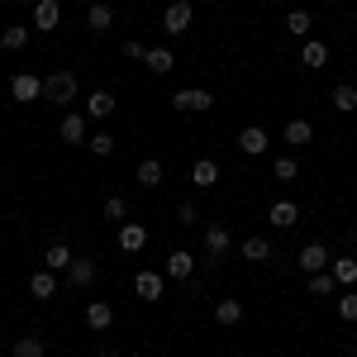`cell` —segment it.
Masks as SVG:
<instances>
[{
  "mask_svg": "<svg viewBox=\"0 0 357 357\" xmlns=\"http://www.w3.org/2000/svg\"><path fill=\"white\" fill-rule=\"evenodd\" d=\"M329 105L338 114H353L357 110V86L353 82H338V86H333V96H329Z\"/></svg>",
  "mask_w": 357,
  "mask_h": 357,
  "instance_id": "cell-26",
  "label": "cell"
},
{
  "mask_svg": "<svg viewBox=\"0 0 357 357\" xmlns=\"http://www.w3.org/2000/svg\"><path fill=\"white\" fill-rule=\"evenodd\" d=\"M96 281V257H72V267H67V286L72 291H86Z\"/></svg>",
  "mask_w": 357,
  "mask_h": 357,
  "instance_id": "cell-15",
  "label": "cell"
},
{
  "mask_svg": "<svg viewBox=\"0 0 357 357\" xmlns=\"http://www.w3.org/2000/svg\"><path fill=\"white\" fill-rule=\"evenodd\" d=\"M191 276H195V252H186V248L167 252V281H191Z\"/></svg>",
  "mask_w": 357,
  "mask_h": 357,
  "instance_id": "cell-8",
  "label": "cell"
},
{
  "mask_svg": "<svg viewBox=\"0 0 357 357\" xmlns=\"http://www.w3.org/2000/svg\"><path fill=\"white\" fill-rule=\"evenodd\" d=\"M162 5H172V0H162Z\"/></svg>",
  "mask_w": 357,
  "mask_h": 357,
  "instance_id": "cell-43",
  "label": "cell"
},
{
  "mask_svg": "<svg viewBox=\"0 0 357 357\" xmlns=\"http://www.w3.org/2000/svg\"><path fill=\"white\" fill-rule=\"evenodd\" d=\"M267 143H272V138H267V129L248 124L243 134H238V153H248V158H262V153H267Z\"/></svg>",
  "mask_w": 357,
  "mask_h": 357,
  "instance_id": "cell-20",
  "label": "cell"
},
{
  "mask_svg": "<svg viewBox=\"0 0 357 357\" xmlns=\"http://www.w3.org/2000/svg\"><path fill=\"white\" fill-rule=\"evenodd\" d=\"M91 357H110V353H91Z\"/></svg>",
  "mask_w": 357,
  "mask_h": 357,
  "instance_id": "cell-39",
  "label": "cell"
},
{
  "mask_svg": "<svg viewBox=\"0 0 357 357\" xmlns=\"http://www.w3.org/2000/svg\"><path fill=\"white\" fill-rule=\"evenodd\" d=\"M286 33L305 43V38L314 33V15H310V10H291V15H286Z\"/></svg>",
  "mask_w": 357,
  "mask_h": 357,
  "instance_id": "cell-25",
  "label": "cell"
},
{
  "mask_svg": "<svg viewBox=\"0 0 357 357\" xmlns=\"http://www.w3.org/2000/svg\"><path fill=\"white\" fill-rule=\"evenodd\" d=\"M105 220H114V224L129 220V200L124 195H105Z\"/></svg>",
  "mask_w": 357,
  "mask_h": 357,
  "instance_id": "cell-34",
  "label": "cell"
},
{
  "mask_svg": "<svg viewBox=\"0 0 357 357\" xmlns=\"http://www.w3.org/2000/svg\"><path fill=\"white\" fill-rule=\"evenodd\" d=\"M281 138H286V143H296V148H305V143H314V124H310V119H291Z\"/></svg>",
  "mask_w": 357,
  "mask_h": 357,
  "instance_id": "cell-32",
  "label": "cell"
},
{
  "mask_svg": "<svg viewBox=\"0 0 357 357\" xmlns=\"http://www.w3.org/2000/svg\"><path fill=\"white\" fill-rule=\"evenodd\" d=\"M338 319L343 324H357V291H343L338 296Z\"/></svg>",
  "mask_w": 357,
  "mask_h": 357,
  "instance_id": "cell-35",
  "label": "cell"
},
{
  "mask_svg": "<svg viewBox=\"0 0 357 357\" xmlns=\"http://www.w3.org/2000/svg\"><path fill=\"white\" fill-rule=\"evenodd\" d=\"M86 29H91V33H110L114 29V10L105 0H91V5H86Z\"/></svg>",
  "mask_w": 357,
  "mask_h": 357,
  "instance_id": "cell-11",
  "label": "cell"
},
{
  "mask_svg": "<svg viewBox=\"0 0 357 357\" xmlns=\"http://www.w3.org/2000/svg\"><path fill=\"white\" fill-rule=\"evenodd\" d=\"M348 357H357V348H353V353H348Z\"/></svg>",
  "mask_w": 357,
  "mask_h": 357,
  "instance_id": "cell-41",
  "label": "cell"
},
{
  "mask_svg": "<svg viewBox=\"0 0 357 357\" xmlns=\"http://www.w3.org/2000/svg\"><path fill=\"white\" fill-rule=\"evenodd\" d=\"M276 252H272V238H262V234H252V238H243V262H272Z\"/></svg>",
  "mask_w": 357,
  "mask_h": 357,
  "instance_id": "cell-23",
  "label": "cell"
},
{
  "mask_svg": "<svg viewBox=\"0 0 357 357\" xmlns=\"http://www.w3.org/2000/svg\"><path fill=\"white\" fill-rule=\"evenodd\" d=\"M134 296H138L143 305L162 301V296H167V276H162V272H138V276H134Z\"/></svg>",
  "mask_w": 357,
  "mask_h": 357,
  "instance_id": "cell-6",
  "label": "cell"
},
{
  "mask_svg": "<svg viewBox=\"0 0 357 357\" xmlns=\"http://www.w3.org/2000/svg\"><path fill=\"white\" fill-rule=\"evenodd\" d=\"M105 5H110V0H105Z\"/></svg>",
  "mask_w": 357,
  "mask_h": 357,
  "instance_id": "cell-45",
  "label": "cell"
},
{
  "mask_svg": "<svg viewBox=\"0 0 357 357\" xmlns=\"http://www.w3.org/2000/svg\"><path fill=\"white\" fill-rule=\"evenodd\" d=\"M0 195H5V181H0Z\"/></svg>",
  "mask_w": 357,
  "mask_h": 357,
  "instance_id": "cell-40",
  "label": "cell"
},
{
  "mask_svg": "<svg viewBox=\"0 0 357 357\" xmlns=\"http://www.w3.org/2000/svg\"><path fill=\"white\" fill-rule=\"evenodd\" d=\"M10 357H48V338L43 333H20L10 343Z\"/></svg>",
  "mask_w": 357,
  "mask_h": 357,
  "instance_id": "cell-16",
  "label": "cell"
},
{
  "mask_svg": "<svg viewBox=\"0 0 357 357\" xmlns=\"http://www.w3.org/2000/svg\"><path fill=\"white\" fill-rule=\"evenodd\" d=\"M124 57H129V62H143V57H148V48H143L138 38H129V43H124Z\"/></svg>",
  "mask_w": 357,
  "mask_h": 357,
  "instance_id": "cell-38",
  "label": "cell"
},
{
  "mask_svg": "<svg viewBox=\"0 0 357 357\" xmlns=\"http://www.w3.org/2000/svg\"><path fill=\"white\" fill-rule=\"evenodd\" d=\"M267 224H272V229H296V224H301V205H296V200H276L272 210H267Z\"/></svg>",
  "mask_w": 357,
  "mask_h": 357,
  "instance_id": "cell-13",
  "label": "cell"
},
{
  "mask_svg": "<svg viewBox=\"0 0 357 357\" xmlns=\"http://www.w3.org/2000/svg\"><path fill=\"white\" fill-rule=\"evenodd\" d=\"M72 248L67 243H48V252H43V262H48V272H57V276H67V267H72Z\"/></svg>",
  "mask_w": 357,
  "mask_h": 357,
  "instance_id": "cell-24",
  "label": "cell"
},
{
  "mask_svg": "<svg viewBox=\"0 0 357 357\" xmlns=\"http://www.w3.org/2000/svg\"><path fill=\"white\" fill-rule=\"evenodd\" d=\"M114 114V96L110 91H91V100H86V119H110Z\"/></svg>",
  "mask_w": 357,
  "mask_h": 357,
  "instance_id": "cell-29",
  "label": "cell"
},
{
  "mask_svg": "<svg viewBox=\"0 0 357 357\" xmlns=\"http://www.w3.org/2000/svg\"><path fill=\"white\" fill-rule=\"evenodd\" d=\"M172 110H181V114H205V110H215V96H210L205 86H181V91L172 96Z\"/></svg>",
  "mask_w": 357,
  "mask_h": 357,
  "instance_id": "cell-2",
  "label": "cell"
},
{
  "mask_svg": "<svg viewBox=\"0 0 357 357\" xmlns=\"http://www.w3.org/2000/svg\"><path fill=\"white\" fill-rule=\"evenodd\" d=\"M57 24H62V0H38L33 5V29L38 33H53Z\"/></svg>",
  "mask_w": 357,
  "mask_h": 357,
  "instance_id": "cell-9",
  "label": "cell"
},
{
  "mask_svg": "<svg viewBox=\"0 0 357 357\" xmlns=\"http://www.w3.org/2000/svg\"><path fill=\"white\" fill-rule=\"evenodd\" d=\"M234 248V234H229V224H205V262H220L224 252Z\"/></svg>",
  "mask_w": 357,
  "mask_h": 357,
  "instance_id": "cell-5",
  "label": "cell"
},
{
  "mask_svg": "<svg viewBox=\"0 0 357 357\" xmlns=\"http://www.w3.org/2000/svg\"><path fill=\"white\" fill-rule=\"evenodd\" d=\"M191 20H195L191 0H172V5L162 10V33H167V38H181V33L191 29Z\"/></svg>",
  "mask_w": 357,
  "mask_h": 357,
  "instance_id": "cell-3",
  "label": "cell"
},
{
  "mask_svg": "<svg viewBox=\"0 0 357 357\" xmlns=\"http://www.w3.org/2000/svg\"><path fill=\"white\" fill-rule=\"evenodd\" d=\"M301 62H305V67H329V43L305 38V43H301Z\"/></svg>",
  "mask_w": 357,
  "mask_h": 357,
  "instance_id": "cell-28",
  "label": "cell"
},
{
  "mask_svg": "<svg viewBox=\"0 0 357 357\" xmlns=\"http://www.w3.org/2000/svg\"><path fill=\"white\" fill-rule=\"evenodd\" d=\"M191 186H195V191H210V186H220V162H215V158H200V162L191 167Z\"/></svg>",
  "mask_w": 357,
  "mask_h": 357,
  "instance_id": "cell-18",
  "label": "cell"
},
{
  "mask_svg": "<svg viewBox=\"0 0 357 357\" xmlns=\"http://www.w3.org/2000/svg\"><path fill=\"white\" fill-rule=\"evenodd\" d=\"M162 176H167V167L158 162V158H143L138 172H134V181L143 186V191H158V186H162Z\"/></svg>",
  "mask_w": 357,
  "mask_h": 357,
  "instance_id": "cell-17",
  "label": "cell"
},
{
  "mask_svg": "<svg viewBox=\"0 0 357 357\" xmlns=\"http://www.w3.org/2000/svg\"><path fill=\"white\" fill-rule=\"evenodd\" d=\"M329 262H333V252L324 243H305L301 252H296V267H301L305 276H314V272H329Z\"/></svg>",
  "mask_w": 357,
  "mask_h": 357,
  "instance_id": "cell-4",
  "label": "cell"
},
{
  "mask_svg": "<svg viewBox=\"0 0 357 357\" xmlns=\"http://www.w3.org/2000/svg\"><path fill=\"white\" fill-rule=\"evenodd\" d=\"M343 286L333 281V272H314V276H305V296H314V301H324V296H338Z\"/></svg>",
  "mask_w": 357,
  "mask_h": 357,
  "instance_id": "cell-22",
  "label": "cell"
},
{
  "mask_svg": "<svg viewBox=\"0 0 357 357\" xmlns=\"http://www.w3.org/2000/svg\"><path fill=\"white\" fill-rule=\"evenodd\" d=\"M86 143H91V153H96V158H110L114 148H119V138H114V134H105V129H96V134L86 138Z\"/></svg>",
  "mask_w": 357,
  "mask_h": 357,
  "instance_id": "cell-33",
  "label": "cell"
},
{
  "mask_svg": "<svg viewBox=\"0 0 357 357\" xmlns=\"http://www.w3.org/2000/svg\"><path fill=\"white\" fill-rule=\"evenodd\" d=\"M57 286H62V281H57V272H48V267L29 276V296H33V301H53Z\"/></svg>",
  "mask_w": 357,
  "mask_h": 357,
  "instance_id": "cell-19",
  "label": "cell"
},
{
  "mask_svg": "<svg viewBox=\"0 0 357 357\" xmlns=\"http://www.w3.org/2000/svg\"><path fill=\"white\" fill-rule=\"evenodd\" d=\"M176 224H200V210H195L191 200H186V205H181V210H176Z\"/></svg>",
  "mask_w": 357,
  "mask_h": 357,
  "instance_id": "cell-37",
  "label": "cell"
},
{
  "mask_svg": "<svg viewBox=\"0 0 357 357\" xmlns=\"http://www.w3.org/2000/svg\"><path fill=\"white\" fill-rule=\"evenodd\" d=\"M114 324V305L110 301H91L86 305V329L91 333H105Z\"/></svg>",
  "mask_w": 357,
  "mask_h": 357,
  "instance_id": "cell-12",
  "label": "cell"
},
{
  "mask_svg": "<svg viewBox=\"0 0 357 357\" xmlns=\"http://www.w3.org/2000/svg\"><path fill=\"white\" fill-rule=\"evenodd\" d=\"M29 5H38V0H29Z\"/></svg>",
  "mask_w": 357,
  "mask_h": 357,
  "instance_id": "cell-42",
  "label": "cell"
},
{
  "mask_svg": "<svg viewBox=\"0 0 357 357\" xmlns=\"http://www.w3.org/2000/svg\"><path fill=\"white\" fill-rule=\"evenodd\" d=\"M134 357H143V353H134Z\"/></svg>",
  "mask_w": 357,
  "mask_h": 357,
  "instance_id": "cell-44",
  "label": "cell"
},
{
  "mask_svg": "<svg viewBox=\"0 0 357 357\" xmlns=\"http://www.w3.org/2000/svg\"><path fill=\"white\" fill-rule=\"evenodd\" d=\"M29 33L33 29H24V24H5L0 29V48L5 53H20V48H29Z\"/></svg>",
  "mask_w": 357,
  "mask_h": 357,
  "instance_id": "cell-27",
  "label": "cell"
},
{
  "mask_svg": "<svg viewBox=\"0 0 357 357\" xmlns=\"http://www.w3.org/2000/svg\"><path fill=\"white\" fill-rule=\"evenodd\" d=\"M329 272H333V281L348 291V286H357V257H333Z\"/></svg>",
  "mask_w": 357,
  "mask_h": 357,
  "instance_id": "cell-31",
  "label": "cell"
},
{
  "mask_svg": "<svg viewBox=\"0 0 357 357\" xmlns=\"http://www.w3.org/2000/svg\"><path fill=\"white\" fill-rule=\"evenodd\" d=\"M114 238H119V248H124V252L134 257V252H143V248H148V229H143L138 220H124V224H119V234H114Z\"/></svg>",
  "mask_w": 357,
  "mask_h": 357,
  "instance_id": "cell-7",
  "label": "cell"
},
{
  "mask_svg": "<svg viewBox=\"0 0 357 357\" xmlns=\"http://www.w3.org/2000/svg\"><path fill=\"white\" fill-rule=\"evenodd\" d=\"M43 100H48V105H72V100H77V72H53V77H43Z\"/></svg>",
  "mask_w": 357,
  "mask_h": 357,
  "instance_id": "cell-1",
  "label": "cell"
},
{
  "mask_svg": "<svg viewBox=\"0 0 357 357\" xmlns=\"http://www.w3.org/2000/svg\"><path fill=\"white\" fill-rule=\"evenodd\" d=\"M272 172H276V181H296V176H301V162H296V158H276Z\"/></svg>",
  "mask_w": 357,
  "mask_h": 357,
  "instance_id": "cell-36",
  "label": "cell"
},
{
  "mask_svg": "<svg viewBox=\"0 0 357 357\" xmlns=\"http://www.w3.org/2000/svg\"><path fill=\"white\" fill-rule=\"evenodd\" d=\"M10 96H15L20 105H29V100H38V96H43V77H33V72H20V77L10 82Z\"/></svg>",
  "mask_w": 357,
  "mask_h": 357,
  "instance_id": "cell-10",
  "label": "cell"
},
{
  "mask_svg": "<svg viewBox=\"0 0 357 357\" xmlns=\"http://www.w3.org/2000/svg\"><path fill=\"white\" fill-rule=\"evenodd\" d=\"M143 67H148L153 77H167V72L176 67V57H172V48H148V57H143Z\"/></svg>",
  "mask_w": 357,
  "mask_h": 357,
  "instance_id": "cell-30",
  "label": "cell"
},
{
  "mask_svg": "<svg viewBox=\"0 0 357 357\" xmlns=\"http://www.w3.org/2000/svg\"><path fill=\"white\" fill-rule=\"evenodd\" d=\"M57 138H62V143H86V138H91V124H86V114H62V124H57Z\"/></svg>",
  "mask_w": 357,
  "mask_h": 357,
  "instance_id": "cell-14",
  "label": "cell"
},
{
  "mask_svg": "<svg viewBox=\"0 0 357 357\" xmlns=\"http://www.w3.org/2000/svg\"><path fill=\"white\" fill-rule=\"evenodd\" d=\"M243 301H238V296H224L220 305H215V324H224V329H234V324H243Z\"/></svg>",
  "mask_w": 357,
  "mask_h": 357,
  "instance_id": "cell-21",
  "label": "cell"
}]
</instances>
